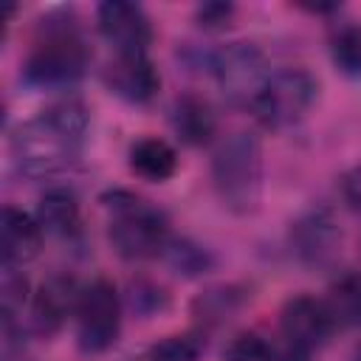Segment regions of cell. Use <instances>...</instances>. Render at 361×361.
Here are the masks:
<instances>
[{
    "instance_id": "7a4b0ae2",
    "label": "cell",
    "mask_w": 361,
    "mask_h": 361,
    "mask_svg": "<svg viewBox=\"0 0 361 361\" xmlns=\"http://www.w3.org/2000/svg\"><path fill=\"white\" fill-rule=\"evenodd\" d=\"M262 144L254 133H231L212 158V183L223 206L234 214H251L262 200Z\"/></svg>"
},
{
    "instance_id": "30bf717a",
    "label": "cell",
    "mask_w": 361,
    "mask_h": 361,
    "mask_svg": "<svg viewBox=\"0 0 361 361\" xmlns=\"http://www.w3.org/2000/svg\"><path fill=\"white\" fill-rule=\"evenodd\" d=\"M279 330H282L285 344H293V347L310 353V350L327 344L336 324H333L330 310L322 299L293 296L285 302V307L279 313Z\"/></svg>"
},
{
    "instance_id": "277c9868",
    "label": "cell",
    "mask_w": 361,
    "mask_h": 361,
    "mask_svg": "<svg viewBox=\"0 0 361 361\" xmlns=\"http://www.w3.org/2000/svg\"><path fill=\"white\" fill-rule=\"evenodd\" d=\"M87 48L76 34V25L68 20L45 23L42 20V39L31 51L23 76L34 87H65L82 79L87 68Z\"/></svg>"
},
{
    "instance_id": "6da1fadb",
    "label": "cell",
    "mask_w": 361,
    "mask_h": 361,
    "mask_svg": "<svg viewBox=\"0 0 361 361\" xmlns=\"http://www.w3.org/2000/svg\"><path fill=\"white\" fill-rule=\"evenodd\" d=\"M85 130H87L85 104L76 99L56 102L14 130L11 135L14 164L28 178H54L76 161Z\"/></svg>"
},
{
    "instance_id": "4fadbf2b",
    "label": "cell",
    "mask_w": 361,
    "mask_h": 361,
    "mask_svg": "<svg viewBox=\"0 0 361 361\" xmlns=\"http://www.w3.org/2000/svg\"><path fill=\"white\" fill-rule=\"evenodd\" d=\"M172 130L175 135L183 141V144H192V147H200L206 141H212L214 130H217V118H214V110L206 99L195 96V93H186V96H178L175 104H172Z\"/></svg>"
},
{
    "instance_id": "cb8c5ba5",
    "label": "cell",
    "mask_w": 361,
    "mask_h": 361,
    "mask_svg": "<svg viewBox=\"0 0 361 361\" xmlns=\"http://www.w3.org/2000/svg\"><path fill=\"white\" fill-rule=\"evenodd\" d=\"M195 14H197V23L203 28H223V25H228V20L234 14V6H228V3H203V6H197Z\"/></svg>"
},
{
    "instance_id": "52a82bcc",
    "label": "cell",
    "mask_w": 361,
    "mask_h": 361,
    "mask_svg": "<svg viewBox=\"0 0 361 361\" xmlns=\"http://www.w3.org/2000/svg\"><path fill=\"white\" fill-rule=\"evenodd\" d=\"M121 330V302L110 279H96L79 290L76 336L85 353H104L116 344Z\"/></svg>"
},
{
    "instance_id": "7402d4cb",
    "label": "cell",
    "mask_w": 361,
    "mask_h": 361,
    "mask_svg": "<svg viewBox=\"0 0 361 361\" xmlns=\"http://www.w3.org/2000/svg\"><path fill=\"white\" fill-rule=\"evenodd\" d=\"M274 344L265 341L259 333H237L223 347V361H271Z\"/></svg>"
},
{
    "instance_id": "8fae6325",
    "label": "cell",
    "mask_w": 361,
    "mask_h": 361,
    "mask_svg": "<svg viewBox=\"0 0 361 361\" xmlns=\"http://www.w3.org/2000/svg\"><path fill=\"white\" fill-rule=\"evenodd\" d=\"M104 82H107L110 93H116L118 99L133 102V104L152 102L161 87V76L152 68V62L147 59V54L116 56V62H110L104 71Z\"/></svg>"
},
{
    "instance_id": "603a6c76",
    "label": "cell",
    "mask_w": 361,
    "mask_h": 361,
    "mask_svg": "<svg viewBox=\"0 0 361 361\" xmlns=\"http://www.w3.org/2000/svg\"><path fill=\"white\" fill-rule=\"evenodd\" d=\"M130 305L135 313L149 316V313L166 307V293L152 282H133L130 285Z\"/></svg>"
},
{
    "instance_id": "e0dca14e",
    "label": "cell",
    "mask_w": 361,
    "mask_h": 361,
    "mask_svg": "<svg viewBox=\"0 0 361 361\" xmlns=\"http://www.w3.org/2000/svg\"><path fill=\"white\" fill-rule=\"evenodd\" d=\"M324 305L336 327H358L361 324V274L347 271L338 279H333Z\"/></svg>"
},
{
    "instance_id": "7c38bea8",
    "label": "cell",
    "mask_w": 361,
    "mask_h": 361,
    "mask_svg": "<svg viewBox=\"0 0 361 361\" xmlns=\"http://www.w3.org/2000/svg\"><path fill=\"white\" fill-rule=\"evenodd\" d=\"M42 245V226L37 217L6 206L0 217V248L6 265H23L39 254Z\"/></svg>"
},
{
    "instance_id": "5b68a950",
    "label": "cell",
    "mask_w": 361,
    "mask_h": 361,
    "mask_svg": "<svg viewBox=\"0 0 361 361\" xmlns=\"http://www.w3.org/2000/svg\"><path fill=\"white\" fill-rule=\"evenodd\" d=\"M316 96H319V82L310 71L282 68L271 73L259 99L254 102V110L265 127L285 130L299 124L310 113V107L316 104Z\"/></svg>"
},
{
    "instance_id": "5bb4252c",
    "label": "cell",
    "mask_w": 361,
    "mask_h": 361,
    "mask_svg": "<svg viewBox=\"0 0 361 361\" xmlns=\"http://www.w3.org/2000/svg\"><path fill=\"white\" fill-rule=\"evenodd\" d=\"M76 302H79V293L73 288L71 279H51L48 285H42L31 302V322L39 333H54L65 313L73 307L76 310Z\"/></svg>"
},
{
    "instance_id": "ffe728a7",
    "label": "cell",
    "mask_w": 361,
    "mask_h": 361,
    "mask_svg": "<svg viewBox=\"0 0 361 361\" xmlns=\"http://www.w3.org/2000/svg\"><path fill=\"white\" fill-rule=\"evenodd\" d=\"M240 302H243V296L234 288H226L223 285V288H212L203 296H197L192 307L206 322H223V319H228L240 307Z\"/></svg>"
},
{
    "instance_id": "484cf974",
    "label": "cell",
    "mask_w": 361,
    "mask_h": 361,
    "mask_svg": "<svg viewBox=\"0 0 361 361\" xmlns=\"http://www.w3.org/2000/svg\"><path fill=\"white\" fill-rule=\"evenodd\" d=\"M127 361H155L149 353H144V355H133V358H127Z\"/></svg>"
},
{
    "instance_id": "2e32d148",
    "label": "cell",
    "mask_w": 361,
    "mask_h": 361,
    "mask_svg": "<svg viewBox=\"0 0 361 361\" xmlns=\"http://www.w3.org/2000/svg\"><path fill=\"white\" fill-rule=\"evenodd\" d=\"M130 166L147 180H166L178 169V155L164 138H141L130 149Z\"/></svg>"
},
{
    "instance_id": "44dd1931",
    "label": "cell",
    "mask_w": 361,
    "mask_h": 361,
    "mask_svg": "<svg viewBox=\"0 0 361 361\" xmlns=\"http://www.w3.org/2000/svg\"><path fill=\"white\" fill-rule=\"evenodd\" d=\"M203 350L206 341L197 333H183V336H166L149 350V355L155 361H197Z\"/></svg>"
},
{
    "instance_id": "8992f818",
    "label": "cell",
    "mask_w": 361,
    "mask_h": 361,
    "mask_svg": "<svg viewBox=\"0 0 361 361\" xmlns=\"http://www.w3.org/2000/svg\"><path fill=\"white\" fill-rule=\"evenodd\" d=\"M212 76L220 93L231 104H251L259 99L265 82L271 79L268 59L254 42H231L212 54Z\"/></svg>"
},
{
    "instance_id": "9a60e30c",
    "label": "cell",
    "mask_w": 361,
    "mask_h": 361,
    "mask_svg": "<svg viewBox=\"0 0 361 361\" xmlns=\"http://www.w3.org/2000/svg\"><path fill=\"white\" fill-rule=\"evenodd\" d=\"M37 220L42 231L68 237L79 228V200L71 189H48L37 203Z\"/></svg>"
},
{
    "instance_id": "3957f363",
    "label": "cell",
    "mask_w": 361,
    "mask_h": 361,
    "mask_svg": "<svg viewBox=\"0 0 361 361\" xmlns=\"http://www.w3.org/2000/svg\"><path fill=\"white\" fill-rule=\"evenodd\" d=\"M104 200L110 209V243L118 257L149 259L164 254L169 243V226L155 206L127 192H113Z\"/></svg>"
},
{
    "instance_id": "9c48e42d",
    "label": "cell",
    "mask_w": 361,
    "mask_h": 361,
    "mask_svg": "<svg viewBox=\"0 0 361 361\" xmlns=\"http://www.w3.org/2000/svg\"><path fill=\"white\" fill-rule=\"evenodd\" d=\"M96 23L102 37L116 48L118 56L147 54V45L152 42V23L138 3L107 0L99 6Z\"/></svg>"
},
{
    "instance_id": "d6986e66",
    "label": "cell",
    "mask_w": 361,
    "mask_h": 361,
    "mask_svg": "<svg viewBox=\"0 0 361 361\" xmlns=\"http://www.w3.org/2000/svg\"><path fill=\"white\" fill-rule=\"evenodd\" d=\"M164 257L183 276H200L212 268V254L206 248L195 245L192 240H169L164 248Z\"/></svg>"
},
{
    "instance_id": "4316f807",
    "label": "cell",
    "mask_w": 361,
    "mask_h": 361,
    "mask_svg": "<svg viewBox=\"0 0 361 361\" xmlns=\"http://www.w3.org/2000/svg\"><path fill=\"white\" fill-rule=\"evenodd\" d=\"M350 361H361V344H355V350H353V355H350Z\"/></svg>"
},
{
    "instance_id": "d4e9b609",
    "label": "cell",
    "mask_w": 361,
    "mask_h": 361,
    "mask_svg": "<svg viewBox=\"0 0 361 361\" xmlns=\"http://www.w3.org/2000/svg\"><path fill=\"white\" fill-rule=\"evenodd\" d=\"M271 361H310V353L307 350H299L293 344H285L282 350L274 347V358Z\"/></svg>"
},
{
    "instance_id": "ba28073f",
    "label": "cell",
    "mask_w": 361,
    "mask_h": 361,
    "mask_svg": "<svg viewBox=\"0 0 361 361\" xmlns=\"http://www.w3.org/2000/svg\"><path fill=\"white\" fill-rule=\"evenodd\" d=\"M290 248L305 268H330L341 254V226L330 209H310L290 223Z\"/></svg>"
},
{
    "instance_id": "ac0fdd59",
    "label": "cell",
    "mask_w": 361,
    "mask_h": 361,
    "mask_svg": "<svg viewBox=\"0 0 361 361\" xmlns=\"http://www.w3.org/2000/svg\"><path fill=\"white\" fill-rule=\"evenodd\" d=\"M330 56L347 76H361V25L341 23L330 34Z\"/></svg>"
}]
</instances>
